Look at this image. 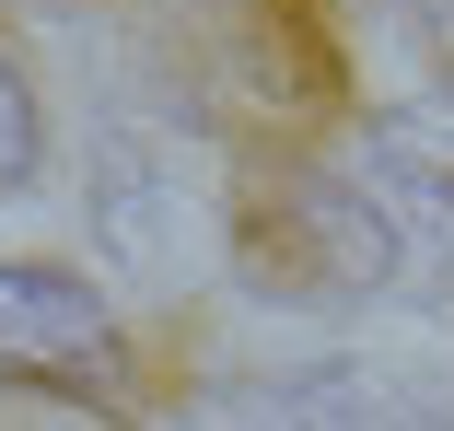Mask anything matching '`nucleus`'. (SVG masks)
<instances>
[{"label": "nucleus", "mask_w": 454, "mask_h": 431, "mask_svg": "<svg viewBox=\"0 0 454 431\" xmlns=\"http://www.w3.org/2000/svg\"><path fill=\"white\" fill-rule=\"evenodd\" d=\"M117 326L70 269H0V385H106Z\"/></svg>", "instance_id": "f257e3e1"}, {"label": "nucleus", "mask_w": 454, "mask_h": 431, "mask_svg": "<svg viewBox=\"0 0 454 431\" xmlns=\"http://www.w3.org/2000/svg\"><path fill=\"white\" fill-rule=\"evenodd\" d=\"M24 163H35V94H24V70L0 59V187H24Z\"/></svg>", "instance_id": "f03ea898"}]
</instances>
